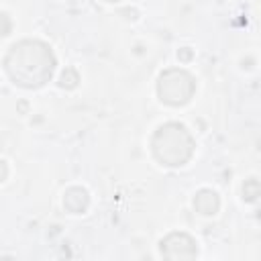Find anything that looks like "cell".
<instances>
[{
	"instance_id": "1",
	"label": "cell",
	"mask_w": 261,
	"mask_h": 261,
	"mask_svg": "<svg viewBox=\"0 0 261 261\" xmlns=\"http://www.w3.org/2000/svg\"><path fill=\"white\" fill-rule=\"evenodd\" d=\"M33 47H35V41H24V43L14 45L10 53L6 55V71L10 73V77L18 80V84L29 86V88L45 84V80H49L53 73L51 51L45 45H39L35 59L31 61Z\"/></svg>"
},
{
	"instance_id": "2",
	"label": "cell",
	"mask_w": 261,
	"mask_h": 261,
	"mask_svg": "<svg viewBox=\"0 0 261 261\" xmlns=\"http://www.w3.org/2000/svg\"><path fill=\"white\" fill-rule=\"evenodd\" d=\"M153 151L157 159L167 165H181L192 155V139L181 124H165L157 130L153 139Z\"/></svg>"
},
{
	"instance_id": "3",
	"label": "cell",
	"mask_w": 261,
	"mask_h": 261,
	"mask_svg": "<svg viewBox=\"0 0 261 261\" xmlns=\"http://www.w3.org/2000/svg\"><path fill=\"white\" fill-rule=\"evenodd\" d=\"M194 92V84H192V77L184 71L179 84H173V75L171 71H167L165 75H161V82H159V94H161V100L169 102V104H184L190 100Z\"/></svg>"
}]
</instances>
